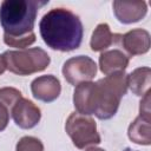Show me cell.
Here are the masks:
<instances>
[{
    "label": "cell",
    "mask_w": 151,
    "mask_h": 151,
    "mask_svg": "<svg viewBox=\"0 0 151 151\" xmlns=\"http://www.w3.org/2000/svg\"><path fill=\"white\" fill-rule=\"evenodd\" d=\"M127 91L125 71L109 74L97 83L85 81L76 86L73 104L78 113L94 114L101 120L112 118L119 107L120 99Z\"/></svg>",
    "instance_id": "1"
},
{
    "label": "cell",
    "mask_w": 151,
    "mask_h": 151,
    "mask_svg": "<svg viewBox=\"0 0 151 151\" xmlns=\"http://www.w3.org/2000/svg\"><path fill=\"white\" fill-rule=\"evenodd\" d=\"M44 42L52 50L70 52L77 50L83 41V22L72 11L63 7L52 8L39 22Z\"/></svg>",
    "instance_id": "2"
},
{
    "label": "cell",
    "mask_w": 151,
    "mask_h": 151,
    "mask_svg": "<svg viewBox=\"0 0 151 151\" xmlns=\"http://www.w3.org/2000/svg\"><path fill=\"white\" fill-rule=\"evenodd\" d=\"M48 1L5 0L0 5V24L4 34L24 37L33 32L38 9Z\"/></svg>",
    "instance_id": "3"
},
{
    "label": "cell",
    "mask_w": 151,
    "mask_h": 151,
    "mask_svg": "<svg viewBox=\"0 0 151 151\" xmlns=\"http://www.w3.org/2000/svg\"><path fill=\"white\" fill-rule=\"evenodd\" d=\"M1 55L6 70L18 76H28L41 72L51 63L47 52L40 47L6 51Z\"/></svg>",
    "instance_id": "4"
},
{
    "label": "cell",
    "mask_w": 151,
    "mask_h": 151,
    "mask_svg": "<svg viewBox=\"0 0 151 151\" xmlns=\"http://www.w3.org/2000/svg\"><path fill=\"white\" fill-rule=\"evenodd\" d=\"M65 130L77 149H85L90 145H97L101 142L97 131V124L90 116L73 112L65 123Z\"/></svg>",
    "instance_id": "5"
},
{
    "label": "cell",
    "mask_w": 151,
    "mask_h": 151,
    "mask_svg": "<svg viewBox=\"0 0 151 151\" xmlns=\"http://www.w3.org/2000/svg\"><path fill=\"white\" fill-rule=\"evenodd\" d=\"M63 76L71 85L91 81L97 74V64L87 55H77L67 59L63 65Z\"/></svg>",
    "instance_id": "6"
},
{
    "label": "cell",
    "mask_w": 151,
    "mask_h": 151,
    "mask_svg": "<svg viewBox=\"0 0 151 151\" xmlns=\"http://www.w3.org/2000/svg\"><path fill=\"white\" fill-rule=\"evenodd\" d=\"M14 123L21 129H32L40 122L41 111L29 99L21 97L13 105L11 111Z\"/></svg>",
    "instance_id": "7"
},
{
    "label": "cell",
    "mask_w": 151,
    "mask_h": 151,
    "mask_svg": "<svg viewBox=\"0 0 151 151\" xmlns=\"http://www.w3.org/2000/svg\"><path fill=\"white\" fill-rule=\"evenodd\" d=\"M118 45H122L129 55L145 54L151 45L150 33L143 28H133L125 34H120Z\"/></svg>",
    "instance_id": "8"
},
{
    "label": "cell",
    "mask_w": 151,
    "mask_h": 151,
    "mask_svg": "<svg viewBox=\"0 0 151 151\" xmlns=\"http://www.w3.org/2000/svg\"><path fill=\"white\" fill-rule=\"evenodd\" d=\"M31 91L35 99L51 103L59 97L61 92V85L57 77L46 74L35 78L31 83Z\"/></svg>",
    "instance_id": "9"
},
{
    "label": "cell",
    "mask_w": 151,
    "mask_h": 151,
    "mask_svg": "<svg viewBox=\"0 0 151 151\" xmlns=\"http://www.w3.org/2000/svg\"><path fill=\"white\" fill-rule=\"evenodd\" d=\"M113 12L118 21L123 24H132L142 20L147 13V5L145 1H119L112 4Z\"/></svg>",
    "instance_id": "10"
},
{
    "label": "cell",
    "mask_w": 151,
    "mask_h": 151,
    "mask_svg": "<svg viewBox=\"0 0 151 151\" xmlns=\"http://www.w3.org/2000/svg\"><path fill=\"white\" fill-rule=\"evenodd\" d=\"M130 58L122 50L113 48L101 52L99 57V68L105 76L123 72L129 66Z\"/></svg>",
    "instance_id": "11"
},
{
    "label": "cell",
    "mask_w": 151,
    "mask_h": 151,
    "mask_svg": "<svg viewBox=\"0 0 151 151\" xmlns=\"http://www.w3.org/2000/svg\"><path fill=\"white\" fill-rule=\"evenodd\" d=\"M119 38L120 34L112 33L110 26L106 22H103L97 25V27L94 28L90 40V47L93 52H104L111 45H118Z\"/></svg>",
    "instance_id": "12"
},
{
    "label": "cell",
    "mask_w": 151,
    "mask_h": 151,
    "mask_svg": "<svg viewBox=\"0 0 151 151\" xmlns=\"http://www.w3.org/2000/svg\"><path fill=\"white\" fill-rule=\"evenodd\" d=\"M150 84L151 70L147 66L137 67L130 74H127V88H130L136 96L143 97L146 92H149Z\"/></svg>",
    "instance_id": "13"
},
{
    "label": "cell",
    "mask_w": 151,
    "mask_h": 151,
    "mask_svg": "<svg viewBox=\"0 0 151 151\" xmlns=\"http://www.w3.org/2000/svg\"><path fill=\"white\" fill-rule=\"evenodd\" d=\"M21 97V92L15 87L0 88V131L7 127L12 107Z\"/></svg>",
    "instance_id": "14"
},
{
    "label": "cell",
    "mask_w": 151,
    "mask_h": 151,
    "mask_svg": "<svg viewBox=\"0 0 151 151\" xmlns=\"http://www.w3.org/2000/svg\"><path fill=\"white\" fill-rule=\"evenodd\" d=\"M151 118H145L138 116L129 126L127 136L130 140L139 145H150L151 144Z\"/></svg>",
    "instance_id": "15"
},
{
    "label": "cell",
    "mask_w": 151,
    "mask_h": 151,
    "mask_svg": "<svg viewBox=\"0 0 151 151\" xmlns=\"http://www.w3.org/2000/svg\"><path fill=\"white\" fill-rule=\"evenodd\" d=\"M35 33H28L24 37H9L7 34H4V42L9 47H17L20 50H25L26 47L31 46L33 42H35Z\"/></svg>",
    "instance_id": "16"
},
{
    "label": "cell",
    "mask_w": 151,
    "mask_h": 151,
    "mask_svg": "<svg viewBox=\"0 0 151 151\" xmlns=\"http://www.w3.org/2000/svg\"><path fill=\"white\" fill-rule=\"evenodd\" d=\"M15 151H44V144L35 137L25 136L17 143Z\"/></svg>",
    "instance_id": "17"
},
{
    "label": "cell",
    "mask_w": 151,
    "mask_h": 151,
    "mask_svg": "<svg viewBox=\"0 0 151 151\" xmlns=\"http://www.w3.org/2000/svg\"><path fill=\"white\" fill-rule=\"evenodd\" d=\"M139 104H140L139 105V116L145 117V118H151V116H150V91L143 96Z\"/></svg>",
    "instance_id": "18"
},
{
    "label": "cell",
    "mask_w": 151,
    "mask_h": 151,
    "mask_svg": "<svg viewBox=\"0 0 151 151\" xmlns=\"http://www.w3.org/2000/svg\"><path fill=\"white\" fill-rule=\"evenodd\" d=\"M6 71V67H5V63H4V59H2V55H0V76Z\"/></svg>",
    "instance_id": "19"
},
{
    "label": "cell",
    "mask_w": 151,
    "mask_h": 151,
    "mask_svg": "<svg viewBox=\"0 0 151 151\" xmlns=\"http://www.w3.org/2000/svg\"><path fill=\"white\" fill-rule=\"evenodd\" d=\"M85 151H106V150L100 149V147H96V146H91V147H87Z\"/></svg>",
    "instance_id": "20"
},
{
    "label": "cell",
    "mask_w": 151,
    "mask_h": 151,
    "mask_svg": "<svg viewBox=\"0 0 151 151\" xmlns=\"http://www.w3.org/2000/svg\"><path fill=\"white\" fill-rule=\"evenodd\" d=\"M126 151H131V150H126Z\"/></svg>",
    "instance_id": "21"
}]
</instances>
